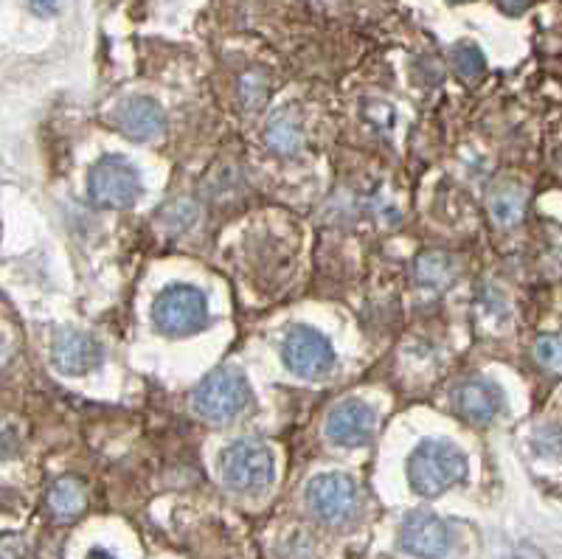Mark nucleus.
I'll list each match as a JSON object with an SVG mask.
<instances>
[{
	"instance_id": "f8f14e48",
	"label": "nucleus",
	"mask_w": 562,
	"mask_h": 559,
	"mask_svg": "<svg viewBox=\"0 0 562 559\" xmlns=\"http://www.w3.org/2000/svg\"><path fill=\"white\" fill-rule=\"evenodd\" d=\"M456 408L464 419H470L475 425H489L506 408V394L501 385L487 377H470L456 388Z\"/></svg>"
},
{
	"instance_id": "20e7f679",
	"label": "nucleus",
	"mask_w": 562,
	"mask_h": 559,
	"mask_svg": "<svg viewBox=\"0 0 562 559\" xmlns=\"http://www.w3.org/2000/svg\"><path fill=\"white\" fill-rule=\"evenodd\" d=\"M217 467L228 489L242 495H259L273 484L276 458L267 444L256 439H237L222 450Z\"/></svg>"
},
{
	"instance_id": "b1692460",
	"label": "nucleus",
	"mask_w": 562,
	"mask_h": 559,
	"mask_svg": "<svg viewBox=\"0 0 562 559\" xmlns=\"http://www.w3.org/2000/svg\"><path fill=\"white\" fill-rule=\"evenodd\" d=\"M450 3H464V0H450Z\"/></svg>"
},
{
	"instance_id": "6ab92c4d",
	"label": "nucleus",
	"mask_w": 562,
	"mask_h": 559,
	"mask_svg": "<svg viewBox=\"0 0 562 559\" xmlns=\"http://www.w3.org/2000/svg\"><path fill=\"white\" fill-rule=\"evenodd\" d=\"M239 93H242V104H245V107H256V104L265 99L267 93L265 76L256 74V71L248 74L242 82H239Z\"/></svg>"
},
{
	"instance_id": "f3484780",
	"label": "nucleus",
	"mask_w": 562,
	"mask_h": 559,
	"mask_svg": "<svg viewBox=\"0 0 562 559\" xmlns=\"http://www.w3.org/2000/svg\"><path fill=\"white\" fill-rule=\"evenodd\" d=\"M450 62H453V71H456L461 79H478V76L487 71V59H484L481 48L475 43L453 45Z\"/></svg>"
},
{
	"instance_id": "ddd939ff",
	"label": "nucleus",
	"mask_w": 562,
	"mask_h": 559,
	"mask_svg": "<svg viewBox=\"0 0 562 559\" xmlns=\"http://www.w3.org/2000/svg\"><path fill=\"white\" fill-rule=\"evenodd\" d=\"M265 141L267 147L279 155H296L301 149V121H298L296 113H279L267 121L265 127Z\"/></svg>"
},
{
	"instance_id": "0eeeda50",
	"label": "nucleus",
	"mask_w": 562,
	"mask_h": 559,
	"mask_svg": "<svg viewBox=\"0 0 562 559\" xmlns=\"http://www.w3.org/2000/svg\"><path fill=\"white\" fill-rule=\"evenodd\" d=\"M307 506L324 523H346L357 509V486L343 472H321L304 489Z\"/></svg>"
},
{
	"instance_id": "423d86ee",
	"label": "nucleus",
	"mask_w": 562,
	"mask_h": 559,
	"mask_svg": "<svg viewBox=\"0 0 562 559\" xmlns=\"http://www.w3.org/2000/svg\"><path fill=\"white\" fill-rule=\"evenodd\" d=\"M281 363L301 380H321L338 360L326 335L307 324H293L281 340Z\"/></svg>"
},
{
	"instance_id": "4468645a",
	"label": "nucleus",
	"mask_w": 562,
	"mask_h": 559,
	"mask_svg": "<svg viewBox=\"0 0 562 559\" xmlns=\"http://www.w3.org/2000/svg\"><path fill=\"white\" fill-rule=\"evenodd\" d=\"M456 262L444 253H425L416 259V281L422 287H433V290H444L456 281Z\"/></svg>"
},
{
	"instance_id": "6e6552de",
	"label": "nucleus",
	"mask_w": 562,
	"mask_h": 559,
	"mask_svg": "<svg viewBox=\"0 0 562 559\" xmlns=\"http://www.w3.org/2000/svg\"><path fill=\"white\" fill-rule=\"evenodd\" d=\"M397 543L416 559H439L450 551L453 545V531L444 523L442 517L430 515V512H411L402 520Z\"/></svg>"
},
{
	"instance_id": "9b49d317",
	"label": "nucleus",
	"mask_w": 562,
	"mask_h": 559,
	"mask_svg": "<svg viewBox=\"0 0 562 559\" xmlns=\"http://www.w3.org/2000/svg\"><path fill=\"white\" fill-rule=\"evenodd\" d=\"M113 121L121 133L127 135L130 141L138 144H147L155 141L166 133V113L155 99L147 96H133V99H124L113 113Z\"/></svg>"
},
{
	"instance_id": "9d476101",
	"label": "nucleus",
	"mask_w": 562,
	"mask_h": 559,
	"mask_svg": "<svg viewBox=\"0 0 562 559\" xmlns=\"http://www.w3.org/2000/svg\"><path fill=\"white\" fill-rule=\"evenodd\" d=\"M102 343L79 329H60L51 343V363L68 377H85L102 366Z\"/></svg>"
},
{
	"instance_id": "2eb2a0df",
	"label": "nucleus",
	"mask_w": 562,
	"mask_h": 559,
	"mask_svg": "<svg viewBox=\"0 0 562 559\" xmlns=\"http://www.w3.org/2000/svg\"><path fill=\"white\" fill-rule=\"evenodd\" d=\"M489 214L503 228L515 225L526 214V192L518 189V186H501V189H495L492 197H489Z\"/></svg>"
},
{
	"instance_id": "412c9836",
	"label": "nucleus",
	"mask_w": 562,
	"mask_h": 559,
	"mask_svg": "<svg viewBox=\"0 0 562 559\" xmlns=\"http://www.w3.org/2000/svg\"><path fill=\"white\" fill-rule=\"evenodd\" d=\"M29 6H31V12H34V15L51 17V15H57V12H60L62 0H29Z\"/></svg>"
},
{
	"instance_id": "39448f33",
	"label": "nucleus",
	"mask_w": 562,
	"mask_h": 559,
	"mask_svg": "<svg viewBox=\"0 0 562 559\" xmlns=\"http://www.w3.org/2000/svg\"><path fill=\"white\" fill-rule=\"evenodd\" d=\"M144 194L138 166L124 155H102L88 169V197L99 208H133Z\"/></svg>"
},
{
	"instance_id": "1a4fd4ad",
	"label": "nucleus",
	"mask_w": 562,
	"mask_h": 559,
	"mask_svg": "<svg viewBox=\"0 0 562 559\" xmlns=\"http://www.w3.org/2000/svg\"><path fill=\"white\" fill-rule=\"evenodd\" d=\"M377 413L363 399H346L335 405L324 422V436L335 447H363L374 439Z\"/></svg>"
},
{
	"instance_id": "dca6fc26",
	"label": "nucleus",
	"mask_w": 562,
	"mask_h": 559,
	"mask_svg": "<svg viewBox=\"0 0 562 559\" xmlns=\"http://www.w3.org/2000/svg\"><path fill=\"white\" fill-rule=\"evenodd\" d=\"M48 509L57 517H74L85 509V486L76 478H60L48 492Z\"/></svg>"
},
{
	"instance_id": "aec40b11",
	"label": "nucleus",
	"mask_w": 562,
	"mask_h": 559,
	"mask_svg": "<svg viewBox=\"0 0 562 559\" xmlns=\"http://www.w3.org/2000/svg\"><path fill=\"white\" fill-rule=\"evenodd\" d=\"M534 444L540 450V456L562 458V427H546L534 436Z\"/></svg>"
},
{
	"instance_id": "f03ea898",
	"label": "nucleus",
	"mask_w": 562,
	"mask_h": 559,
	"mask_svg": "<svg viewBox=\"0 0 562 559\" xmlns=\"http://www.w3.org/2000/svg\"><path fill=\"white\" fill-rule=\"evenodd\" d=\"M253 391L248 377L234 366L211 371L203 383L194 388L192 408L200 419L214 422V425H228L237 416L251 408Z\"/></svg>"
},
{
	"instance_id": "5701e85b",
	"label": "nucleus",
	"mask_w": 562,
	"mask_h": 559,
	"mask_svg": "<svg viewBox=\"0 0 562 559\" xmlns=\"http://www.w3.org/2000/svg\"><path fill=\"white\" fill-rule=\"evenodd\" d=\"M88 559H116V557H113L110 551H104V548H93Z\"/></svg>"
},
{
	"instance_id": "f257e3e1",
	"label": "nucleus",
	"mask_w": 562,
	"mask_h": 559,
	"mask_svg": "<svg viewBox=\"0 0 562 559\" xmlns=\"http://www.w3.org/2000/svg\"><path fill=\"white\" fill-rule=\"evenodd\" d=\"M467 472V456L444 439L419 442L408 458V484L419 498H439L447 489L464 484Z\"/></svg>"
},
{
	"instance_id": "7ed1b4c3",
	"label": "nucleus",
	"mask_w": 562,
	"mask_h": 559,
	"mask_svg": "<svg viewBox=\"0 0 562 559\" xmlns=\"http://www.w3.org/2000/svg\"><path fill=\"white\" fill-rule=\"evenodd\" d=\"M152 324L166 338H186L211 324L208 295L192 284H169L155 295Z\"/></svg>"
},
{
	"instance_id": "a211bd4d",
	"label": "nucleus",
	"mask_w": 562,
	"mask_h": 559,
	"mask_svg": "<svg viewBox=\"0 0 562 559\" xmlns=\"http://www.w3.org/2000/svg\"><path fill=\"white\" fill-rule=\"evenodd\" d=\"M534 360L537 366L551 374H562V335H543L534 343Z\"/></svg>"
},
{
	"instance_id": "4be33fe9",
	"label": "nucleus",
	"mask_w": 562,
	"mask_h": 559,
	"mask_svg": "<svg viewBox=\"0 0 562 559\" xmlns=\"http://www.w3.org/2000/svg\"><path fill=\"white\" fill-rule=\"evenodd\" d=\"M495 3H498V9L506 12V15H523L526 6H529V0H495Z\"/></svg>"
}]
</instances>
